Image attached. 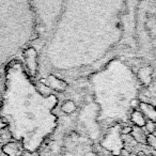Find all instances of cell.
I'll use <instances>...</instances> for the list:
<instances>
[{
	"label": "cell",
	"instance_id": "obj_1",
	"mask_svg": "<svg viewBox=\"0 0 156 156\" xmlns=\"http://www.w3.org/2000/svg\"><path fill=\"white\" fill-rule=\"evenodd\" d=\"M138 110L141 112L147 121L156 122V106L153 104L147 103V102H140L138 106Z\"/></svg>",
	"mask_w": 156,
	"mask_h": 156
},
{
	"label": "cell",
	"instance_id": "obj_2",
	"mask_svg": "<svg viewBox=\"0 0 156 156\" xmlns=\"http://www.w3.org/2000/svg\"><path fill=\"white\" fill-rule=\"evenodd\" d=\"M45 81L47 83L46 85H48L50 89H53L56 91H64L66 89V83L56 76H49L47 80H45Z\"/></svg>",
	"mask_w": 156,
	"mask_h": 156
},
{
	"label": "cell",
	"instance_id": "obj_3",
	"mask_svg": "<svg viewBox=\"0 0 156 156\" xmlns=\"http://www.w3.org/2000/svg\"><path fill=\"white\" fill-rule=\"evenodd\" d=\"M130 119H132V123L135 124L137 127H140V128L144 127V125L147 123L145 118H144L143 115L139 111L138 109H134V110H132V115H130Z\"/></svg>",
	"mask_w": 156,
	"mask_h": 156
},
{
	"label": "cell",
	"instance_id": "obj_4",
	"mask_svg": "<svg viewBox=\"0 0 156 156\" xmlns=\"http://www.w3.org/2000/svg\"><path fill=\"white\" fill-rule=\"evenodd\" d=\"M138 77L140 81L144 85H150L152 77H153V70L151 68H142L138 73Z\"/></svg>",
	"mask_w": 156,
	"mask_h": 156
},
{
	"label": "cell",
	"instance_id": "obj_5",
	"mask_svg": "<svg viewBox=\"0 0 156 156\" xmlns=\"http://www.w3.org/2000/svg\"><path fill=\"white\" fill-rule=\"evenodd\" d=\"M26 60L28 63V68L34 73L36 70V53L33 48H29L26 51Z\"/></svg>",
	"mask_w": 156,
	"mask_h": 156
},
{
	"label": "cell",
	"instance_id": "obj_6",
	"mask_svg": "<svg viewBox=\"0 0 156 156\" xmlns=\"http://www.w3.org/2000/svg\"><path fill=\"white\" fill-rule=\"evenodd\" d=\"M75 110H76V105L72 100H66L62 105V111L64 112V113H66V115H70V113L74 112Z\"/></svg>",
	"mask_w": 156,
	"mask_h": 156
},
{
	"label": "cell",
	"instance_id": "obj_7",
	"mask_svg": "<svg viewBox=\"0 0 156 156\" xmlns=\"http://www.w3.org/2000/svg\"><path fill=\"white\" fill-rule=\"evenodd\" d=\"M38 92L44 96H50L51 95V89L48 85H44V83H40L38 85Z\"/></svg>",
	"mask_w": 156,
	"mask_h": 156
},
{
	"label": "cell",
	"instance_id": "obj_8",
	"mask_svg": "<svg viewBox=\"0 0 156 156\" xmlns=\"http://www.w3.org/2000/svg\"><path fill=\"white\" fill-rule=\"evenodd\" d=\"M147 143L150 145V147L156 149V135L154 134H151V135L147 136Z\"/></svg>",
	"mask_w": 156,
	"mask_h": 156
},
{
	"label": "cell",
	"instance_id": "obj_9",
	"mask_svg": "<svg viewBox=\"0 0 156 156\" xmlns=\"http://www.w3.org/2000/svg\"><path fill=\"white\" fill-rule=\"evenodd\" d=\"M154 76H156V72H155V74H154ZM150 90L152 92H154V94H153V96H154V98L156 100V80H151V83H150Z\"/></svg>",
	"mask_w": 156,
	"mask_h": 156
},
{
	"label": "cell",
	"instance_id": "obj_10",
	"mask_svg": "<svg viewBox=\"0 0 156 156\" xmlns=\"http://www.w3.org/2000/svg\"><path fill=\"white\" fill-rule=\"evenodd\" d=\"M121 155L122 156H130V153L126 150V149H122V150H121Z\"/></svg>",
	"mask_w": 156,
	"mask_h": 156
},
{
	"label": "cell",
	"instance_id": "obj_11",
	"mask_svg": "<svg viewBox=\"0 0 156 156\" xmlns=\"http://www.w3.org/2000/svg\"><path fill=\"white\" fill-rule=\"evenodd\" d=\"M24 156H38V153H33V152H26Z\"/></svg>",
	"mask_w": 156,
	"mask_h": 156
},
{
	"label": "cell",
	"instance_id": "obj_12",
	"mask_svg": "<svg viewBox=\"0 0 156 156\" xmlns=\"http://www.w3.org/2000/svg\"><path fill=\"white\" fill-rule=\"evenodd\" d=\"M4 126H6V123H4V122H3V121L0 119V130H1L2 127H4Z\"/></svg>",
	"mask_w": 156,
	"mask_h": 156
},
{
	"label": "cell",
	"instance_id": "obj_13",
	"mask_svg": "<svg viewBox=\"0 0 156 156\" xmlns=\"http://www.w3.org/2000/svg\"><path fill=\"white\" fill-rule=\"evenodd\" d=\"M0 106H1V100H0Z\"/></svg>",
	"mask_w": 156,
	"mask_h": 156
}]
</instances>
